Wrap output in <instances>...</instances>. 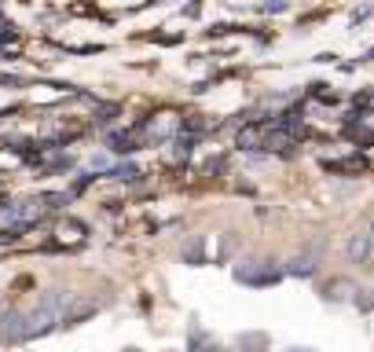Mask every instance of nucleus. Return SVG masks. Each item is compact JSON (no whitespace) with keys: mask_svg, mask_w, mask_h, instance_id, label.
I'll return each mask as SVG.
<instances>
[{"mask_svg":"<svg viewBox=\"0 0 374 352\" xmlns=\"http://www.w3.org/2000/svg\"><path fill=\"white\" fill-rule=\"evenodd\" d=\"M66 304H70V294H66V290H48V294H44L40 304L26 316V323H22V341H33V338L48 334V330L66 316Z\"/></svg>","mask_w":374,"mask_h":352,"instance_id":"nucleus-1","label":"nucleus"},{"mask_svg":"<svg viewBox=\"0 0 374 352\" xmlns=\"http://www.w3.org/2000/svg\"><path fill=\"white\" fill-rule=\"evenodd\" d=\"M279 275H282V268H272V264H264V260H246V264H238V268H235L238 282H253V286L275 282Z\"/></svg>","mask_w":374,"mask_h":352,"instance_id":"nucleus-2","label":"nucleus"},{"mask_svg":"<svg viewBox=\"0 0 374 352\" xmlns=\"http://www.w3.org/2000/svg\"><path fill=\"white\" fill-rule=\"evenodd\" d=\"M370 253H374V238H370V231H352L348 242H345V257H348L352 264H367Z\"/></svg>","mask_w":374,"mask_h":352,"instance_id":"nucleus-3","label":"nucleus"},{"mask_svg":"<svg viewBox=\"0 0 374 352\" xmlns=\"http://www.w3.org/2000/svg\"><path fill=\"white\" fill-rule=\"evenodd\" d=\"M176 128H180V118H176L172 110H162V114H154V118L147 121V132H150V140H169Z\"/></svg>","mask_w":374,"mask_h":352,"instance_id":"nucleus-4","label":"nucleus"},{"mask_svg":"<svg viewBox=\"0 0 374 352\" xmlns=\"http://www.w3.org/2000/svg\"><path fill=\"white\" fill-rule=\"evenodd\" d=\"M323 297H326L330 304L352 301V297H356V282H352V279H330V282L323 286Z\"/></svg>","mask_w":374,"mask_h":352,"instance_id":"nucleus-5","label":"nucleus"},{"mask_svg":"<svg viewBox=\"0 0 374 352\" xmlns=\"http://www.w3.org/2000/svg\"><path fill=\"white\" fill-rule=\"evenodd\" d=\"M282 275H297V279H308V275H316V253H297L286 260V268Z\"/></svg>","mask_w":374,"mask_h":352,"instance_id":"nucleus-6","label":"nucleus"},{"mask_svg":"<svg viewBox=\"0 0 374 352\" xmlns=\"http://www.w3.org/2000/svg\"><path fill=\"white\" fill-rule=\"evenodd\" d=\"M22 323H26L22 312H4V319H0V338L4 341H22Z\"/></svg>","mask_w":374,"mask_h":352,"instance_id":"nucleus-7","label":"nucleus"},{"mask_svg":"<svg viewBox=\"0 0 374 352\" xmlns=\"http://www.w3.org/2000/svg\"><path fill=\"white\" fill-rule=\"evenodd\" d=\"M235 143H238L242 150H257V147L264 143L260 125H242V128H238V136H235Z\"/></svg>","mask_w":374,"mask_h":352,"instance_id":"nucleus-8","label":"nucleus"},{"mask_svg":"<svg viewBox=\"0 0 374 352\" xmlns=\"http://www.w3.org/2000/svg\"><path fill=\"white\" fill-rule=\"evenodd\" d=\"M260 147H264V150H279V154H286V150L294 147V136H290V132H279V128H272L268 136H264V143H260Z\"/></svg>","mask_w":374,"mask_h":352,"instance_id":"nucleus-9","label":"nucleus"},{"mask_svg":"<svg viewBox=\"0 0 374 352\" xmlns=\"http://www.w3.org/2000/svg\"><path fill=\"white\" fill-rule=\"evenodd\" d=\"M106 147L114 150V154H132L140 143H136V136H128V132H110V136H106Z\"/></svg>","mask_w":374,"mask_h":352,"instance_id":"nucleus-10","label":"nucleus"},{"mask_svg":"<svg viewBox=\"0 0 374 352\" xmlns=\"http://www.w3.org/2000/svg\"><path fill=\"white\" fill-rule=\"evenodd\" d=\"M301 125V106H290V110H282V114L272 121V128H279V132H294Z\"/></svg>","mask_w":374,"mask_h":352,"instance_id":"nucleus-11","label":"nucleus"},{"mask_svg":"<svg viewBox=\"0 0 374 352\" xmlns=\"http://www.w3.org/2000/svg\"><path fill=\"white\" fill-rule=\"evenodd\" d=\"M238 348L242 352H264L268 348V338L264 334H238Z\"/></svg>","mask_w":374,"mask_h":352,"instance_id":"nucleus-12","label":"nucleus"},{"mask_svg":"<svg viewBox=\"0 0 374 352\" xmlns=\"http://www.w3.org/2000/svg\"><path fill=\"white\" fill-rule=\"evenodd\" d=\"M92 312H96V304H77L74 312H70V316H62V319H66V326H77L81 319H88Z\"/></svg>","mask_w":374,"mask_h":352,"instance_id":"nucleus-13","label":"nucleus"},{"mask_svg":"<svg viewBox=\"0 0 374 352\" xmlns=\"http://www.w3.org/2000/svg\"><path fill=\"white\" fill-rule=\"evenodd\" d=\"M84 231H88V228L81 224V220H66V224L59 228V235H62V238H81Z\"/></svg>","mask_w":374,"mask_h":352,"instance_id":"nucleus-14","label":"nucleus"},{"mask_svg":"<svg viewBox=\"0 0 374 352\" xmlns=\"http://www.w3.org/2000/svg\"><path fill=\"white\" fill-rule=\"evenodd\" d=\"M110 176H114V180H136L140 169L136 165H118V169H110Z\"/></svg>","mask_w":374,"mask_h":352,"instance_id":"nucleus-15","label":"nucleus"},{"mask_svg":"<svg viewBox=\"0 0 374 352\" xmlns=\"http://www.w3.org/2000/svg\"><path fill=\"white\" fill-rule=\"evenodd\" d=\"M286 8H290V0H264V4H260L264 15H279V11H286Z\"/></svg>","mask_w":374,"mask_h":352,"instance_id":"nucleus-16","label":"nucleus"},{"mask_svg":"<svg viewBox=\"0 0 374 352\" xmlns=\"http://www.w3.org/2000/svg\"><path fill=\"white\" fill-rule=\"evenodd\" d=\"M15 40H18V30L4 22V26H0V48H8V44H15Z\"/></svg>","mask_w":374,"mask_h":352,"instance_id":"nucleus-17","label":"nucleus"},{"mask_svg":"<svg viewBox=\"0 0 374 352\" xmlns=\"http://www.w3.org/2000/svg\"><path fill=\"white\" fill-rule=\"evenodd\" d=\"M191 147H194V136H180V140H176V158H187Z\"/></svg>","mask_w":374,"mask_h":352,"instance_id":"nucleus-18","label":"nucleus"},{"mask_svg":"<svg viewBox=\"0 0 374 352\" xmlns=\"http://www.w3.org/2000/svg\"><path fill=\"white\" fill-rule=\"evenodd\" d=\"M184 257L198 264V260H202V242H191V246H187V253H184Z\"/></svg>","mask_w":374,"mask_h":352,"instance_id":"nucleus-19","label":"nucleus"},{"mask_svg":"<svg viewBox=\"0 0 374 352\" xmlns=\"http://www.w3.org/2000/svg\"><path fill=\"white\" fill-rule=\"evenodd\" d=\"M370 15V8H356V11H352V26H356V22H363Z\"/></svg>","mask_w":374,"mask_h":352,"instance_id":"nucleus-20","label":"nucleus"},{"mask_svg":"<svg viewBox=\"0 0 374 352\" xmlns=\"http://www.w3.org/2000/svg\"><path fill=\"white\" fill-rule=\"evenodd\" d=\"M286 352H312V348H308V345H294V348H286Z\"/></svg>","mask_w":374,"mask_h":352,"instance_id":"nucleus-21","label":"nucleus"},{"mask_svg":"<svg viewBox=\"0 0 374 352\" xmlns=\"http://www.w3.org/2000/svg\"><path fill=\"white\" fill-rule=\"evenodd\" d=\"M198 352H224V348H220V345H206V348H198Z\"/></svg>","mask_w":374,"mask_h":352,"instance_id":"nucleus-22","label":"nucleus"},{"mask_svg":"<svg viewBox=\"0 0 374 352\" xmlns=\"http://www.w3.org/2000/svg\"><path fill=\"white\" fill-rule=\"evenodd\" d=\"M367 231H370V238H374V220H370V228H367Z\"/></svg>","mask_w":374,"mask_h":352,"instance_id":"nucleus-23","label":"nucleus"},{"mask_svg":"<svg viewBox=\"0 0 374 352\" xmlns=\"http://www.w3.org/2000/svg\"><path fill=\"white\" fill-rule=\"evenodd\" d=\"M121 352H140V348H121Z\"/></svg>","mask_w":374,"mask_h":352,"instance_id":"nucleus-24","label":"nucleus"}]
</instances>
